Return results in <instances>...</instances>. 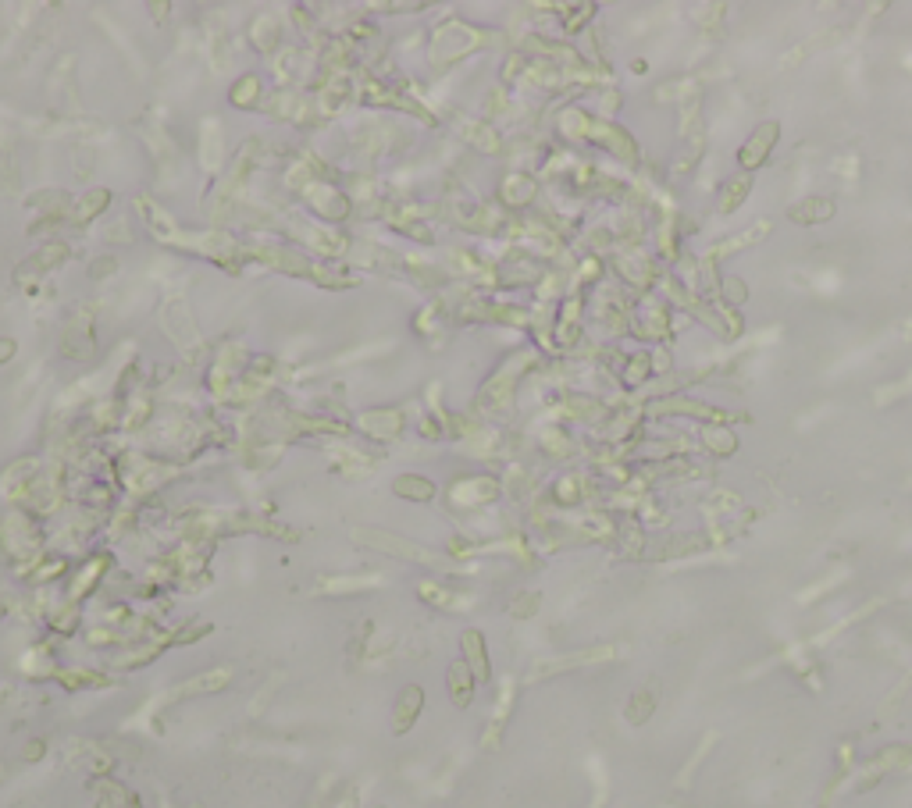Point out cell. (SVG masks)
Segmentation results:
<instances>
[{
  "mask_svg": "<svg viewBox=\"0 0 912 808\" xmlns=\"http://www.w3.org/2000/svg\"><path fill=\"white\" fill-rule=\"evenodd\" d=\"M787 217H791L794 224H819V221L834 217V199H826V196H809V199L794 203V206L787 210Z\"/></svg>",
  "mask_w": 912,
  "mask_h": 808,
  "instance_id": "3",
  "label": "cell"
},
{
  "mask_svg": "<svg viewBox=\"0 0 912 808\" xmlns=\"http://www.w3.org/2000/svg\"><path fill=\"white\" fill-rule=\"evenodd\" d=\"M463 648L467 655H474V666H477V676H488V662H484V648H481V634H463Z\"/></svg>",
  "mask_w": 912,
  "mask_h": 808,
  "instance_id": "8",
  "label": "cell"
},
{
  "mask_svg": "<svg viewBox=\"0 0 912 808\" xmlns=\"http://www.w3.org/2000/svg\"><path fill=\"white\" fill-rule=\"evenodd\" d=\"M634 360H638V363H634V367H631V374H627V377H631V381H641V377H645V370H648V367H645V356H634Z\"/></svg>",
  "mask_w": 912,
  "mask_h": 808,
  "instance_id": "11",
  "label": "cell"
},
{
  "mask_svg": "<svg viewBox=\"0 0 912 808\" xmlns=\"http://www.w3.org/2000/svg\"><path fill=\"white\" fill-rule=\"evenodd\" d=\"M748 299V288H745V281H737V278H723V303H730V306H741Z\"/></svg>",
  "mask_w": 912,
  "mask_h": 808,
  "instance_id": "9",
  "label": "cell"
},
{
  "mask_svg": "<svg viewBox=\"0 0 912 808\" xmlns=\"http://www.w3.org/2000/svg\"><path fill=\"white\" fill-rule=\"evenodd\" d=\"M702 441H705V448L716 452V456H730L734 445H737V438H734L730 431H702Z\"/></svg>",
  "mask_w": 912,
  "mask_h": 808,
  "instance_id": "7",
  "label": "cell"
},
{
  "mask_svg": "<svg viewBox=\"0 0 912 808\" xmlns=\"http://www.w3.org/2000/svg\"><path fill=\"white\" fill-rule=\"evenodd\" d=\"M648 413L652 416H695V420H712V424H723V420H730V413L727 409H720V406H709V402H698V399H684V395H670V399H659V402H652L648 406Z\"/></svg>",
  "mask_w": 912,
  "mask_h": 808,
  "instance_id": "1",
  "label": "cell"
},
{
  "mask_svg": "<svg viewBox=\"0 0 912 808\" xmlns=\"http://www.w3.org/2000/svg\"><path fill=\"white\" fill-rule=\"evenodd\" d=\"M748 189H752V178H748V174L727 178V182H723V192H720V199H716V210H720V214H734V210L748 199Z\"/></svg>",
  "mask_w": 912,
  "mask_h": 808,
  "instance_id": "4",
  "label": "cell"
},
{
  "mask_svg": "<svg viewBox=\"0 0 912 808\" xmlns=\"http://www.w3.org/2000/svg\"><path fill=\"white\" fill-rule=\"evenodd\" d=\"M417 708H420V687H406V691H403V701H399V708H395V730H399V733H403L406 723H410L406 715H410V712L417 715Z\"/></svg>",
  "mask_w": 912,
  "mask_h": 808,
  "instance_id": "6",
  "label": "cell"
},
{
  "mask_svg": "<svg viewBox=\"0 0 912 808\" xmlns=\"http://www.w3.org/2000/svg\"><path fill=\"white\" fill-rule=\"evenodd\" d=\"M452 691H456V705H467V683H463V666L452 669Z\"/></svg>",
  "mask_w": 912,
  "mask_h": 808,
  "instance_id": "10",
  "label": "cell"
},
{
  "mask_svg": "<svg viewBox=\"0 0 912 808\" xmlns=\"http://www.w3.org/2000/svg\"><path fill=\"white\" fill-rule=\"evenodd\" d=\"M777 135H780V125H777V121H759V125H755V132L737 146V164H741L745 171H755V167L770 157V149H773Z\"/></svg>",
  "mask_w": 912,
  "mask_h": 808,
  "instance_id": "2",
  "label": "cell"
},
{
  "mask_svg": "<svg viewBox=\"0 0 912 808\" xmlns=\"http://www.w3.org/2000/svg\"><path fill=\"white\" fill-rule=\"evenodd\" d=\"M652 712H656V691H648V687H645V691H638V694L627 701V712H623V715H627V723L641 726Z\"/></svg>",
  "mask_w": 912,
  "mask_h": 808,
  "instance_id": "5",
  "label": "cell"
}]
</instances>
